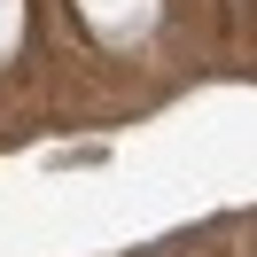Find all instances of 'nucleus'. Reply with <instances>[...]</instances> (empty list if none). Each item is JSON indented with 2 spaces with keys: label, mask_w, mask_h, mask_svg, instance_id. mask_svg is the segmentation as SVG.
I'll return each mask as SVG.
<instances>
[{
  "label": "nucleus",
  "mask_w": 257,
  "mask_h": 257,
  "mask_svg": "<svg viewBox=\"0 0 257 257\" xmlns=\"http://www.w3.org/2000/svg\"><path fill=\"white\" fill-rule=\"evenodd\" d=\"M226 8H241V16H257V0H226Z\"/></svg>",
  "instance_id": "nucleus-1"
}]
</instances>
